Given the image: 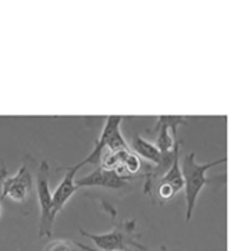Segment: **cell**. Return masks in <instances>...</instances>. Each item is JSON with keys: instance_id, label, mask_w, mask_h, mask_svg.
<instances>
[{"instance_id": "cell-6", "label": "cell", "mask_w": 238, "mask_h": 251, "mask_svg": "<svg viewBox=\"0 0 238 251\" xmlns=\"http://www.w3.org/2000/svg\"><path fill=\"white\" fill-rule=\"evenodd\" d=\"M84 167L81 162H78L77 165L73 167H60L58 171H66V175L63 176L61 182L59 183L58 187L55 189L53 195H52V211L55 218L58 217V214L64 208L68 200L75 195V192L80 189L77 186V180L75 175L80 171V168Z\"/></svg>"}, {"instance_id": "cell-13", "label": "cell", "mask_w": 238, "mask_h": 251, "mask_svg": "<svg viewBox=\"0 0 238 251\" xmlns=\"http://www.w3.org/2000/svg\"><path fill=\"white\" fill-rule=\"evenodd\" d=\"M1 211L3 210H1V204H0V217H1Z\"/></svg>"}, {"instance_id": "cell-3", "label": "cell", "mask_w": 238, "mask_h": 251, "mask_svg": "<svg viewBox=\"0 0 238 251\" xmlns=\"http://www.w3.org/2000/svg\"><path fill=\"white\" fill-rule=\"evenodd\" d=\"M121 122H123L121 115H109L107 117L100 136L95 142V146L92 149V151L88 154V157L81 161L82 165H87V164L100 165L103 153L106 150L112 151V153L130 150V147L127 146L125 139L121 135V129H120Z\"/></svg>"}, {"instance_id": "cell-2", "label": "cell", "mask_w": 238, "mask_h": 251, "mask_svg": "<svg viewBox=\"0 0 238 251\" xmlns=\"http://www.w3.org/2000/svg\"><path fill=\"white\" fill-rule=\"evenodd\" d=\"M80 233L84 237L90 239L96 244L100 251H125L130 247L147 251L148 249L137 240V221H121L110 232L106 233H89L84 229H80Z\"/></svg>"}, {"instance_id": "cell-10", "label": "cell", "mask_w": 238, "mask_h": 251, "mask_svg": "<svg viewBox=\"0 0 238 251\" xmlns=\"http://www.w3.org/2000/svg\"><path fill=\"white\" fill-rule=\"evenodd\" d=\"M131 146L134 153L140 155L141 158L147 160L148 162H152L153 165H160V162L163 161L164 155H166L157 149L156 145L150 143L140 135H134Z\"/></svg>"}, {"instance_id": "cell-4", "label": "cell", "mask_w": 238, "mask_h": 251, "mask_svg": "<svg viewBox=\"0 0 238 251\" xmlns=\"http://www.w3.org/2000/svg\"><path fill=\"white\" fill-rule=\"evenodd\" d=\"M52 192L49 186V164L42 161L36 171V196L39 204V237H50L55 224L52 211Z\"/></svg>"}, {"instance_id": "cell-8", "label": "cell", "mask_w": 238, "mask_h": 251, "mask_svg": "<svg viewBox=\"0 0 238 251\" xmlns=\"http://www.w3.org/2000/svg\"><path fill=\"white\" fill-rule=\"evenodd\" d=\"M78 187H106V189H123L128 186V179L123 178L113 170L98 167L89 175L77 179Z\"/></svg>"}, {"instance_id": "cell-11", "label": "cell", "mask_w": 238, "mask_h": 251, "mask_svg": "<svg viewBox=\"0 0 238 251\" xmlns=\"http://www.w3.org/2000/svg\"><path fill=\"white\" fill-rule=\"evenodd\" d=\"M43 251H77V246L66 239H58L46 244Z\"/></svg>"}, {"instance_id": "cell-9", "label": "cell", "mask_w": 238, "mask_h": 251, "mask_svg": "<svg viewBox=\"0 0 238 251\" xmlns=\"http://www.w3.org/2000/svg\"><path fill=\"white\" fill-rule=\"evenodd\" d=\"M180 149H181V139H176V145H174V160L169 171L164 174L160 183L159 185H166V186L172 187L173 192L177 195L180 190L184 189V178H182V170L180 167Z\"/></svg>"}, {"instance_id": "cell-12", "label": "cell", "mask_w": 238, "mask_h": 251, "mask_svg": "<svg viewBox=\"0 0 238 251\" xmlns=\"http://www.w3.org/2000/svg\"><path fill=\"white\" fill-rule=\"evenodd\" d=\"M75 246L84 251H100V250H95V249H92V247H88V246H85V244H82V243H75Z\"/></svg>"}, {"instance_id": "cell-1", "label": "cell", "mask_w": 238, "mask_h": 251, "mask_svg": "<svg viewBox=\"0 0 238 251\" xmlns=\"http://www.w3.org/2000/svg\"><path fill=\"white\" fill-rule=\"evenodd\" d=\"M227 155H224L222 158L216 160V161L206 162V164H198L197 162V154L189 153L188 155L184 157L182 160V178H184V196H185V221L189 222V219L192 218V214L195 211L197 200L202 189L208 183L206 178V172L210 170L212 167L220 165L227 162Z\"/></svg>"}, {"instance_id": "cell-5", "label": "cell", "mask_w": 238, "mask_h": 251, "mask_svg": "<svg viewBox=\"0 0 238 251\" xmlns=\"http://www.w3.org/2000/svg\"><path fill=\"white\" fill-rule=\"evenodd\" d=\"M32 195V176L27 165H23L16 175L4 176L1 182V200L8 199L14 202L27 201Z\"/></svg>"}, {"instance_id": "cell-7", "label": "cell", "mask_w": 238, "mask_h": 251, "mask_svg": "<svg viewBox=\"0 0 238 251\" xmlns=\"http://www.w3.org/2000/svg\"><path fill=\"white\" fill-rule=\"evenodd\" d=\"M180 125H187V118L178 115H162L157 118V149L163 154L172 153L176 139H177V128Z\"/></svg>"}]
</instances>
